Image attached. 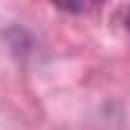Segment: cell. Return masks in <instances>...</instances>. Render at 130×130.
<instances>
[{
    "instance_id": "1",
    "label": "cell",
    "mask_w": 130,
    "mask_h": 130,
    "mask_svg": "<svg viewBox=\"0 0 130 130\" xmlns=\"http://www.w3.org/2000/svg\"><path fill=\"white\" fill-rule=\"evenodd\" d=\"M127 24H130V15H127Z\"/></svg>"
}]
</instances>
